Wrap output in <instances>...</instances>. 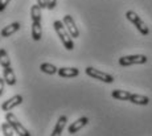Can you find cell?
Masks as SVG:
<instances>
[{"label":"cell","instance_id":"cell-1","mask_svg":"<svg viewBox=\"0 0 152 136\" xmlns=\"http://www.w3.org/2000/svg\"><path fill=\"white\" fill-rule=\"evenodd\" d=\"M53 27H54V31L56 33L58 34V37H60L61 42L64 44L68 50H73L74 49V42H73V37L70 36V33L66 29V27L64 25L62 21H60V20H56L53 23Z\"/></svg>","mask_w":152,"mask_h":136},{"label":"cell","instance_id":"cell-2","mask_svg":"<svg viewBox=\"0 0 152 136\" xmlns=\"http://www.w3.org/2000/svg\"><path fill=\"white\" fill-rule=\"evenodd\" d=\"M5 120L11 124V127L13 128V131L16 132L19 136H31V132L23 126L19 121V119L16 118V115L12 112H5Z\"/></svg>","mask_w":152,"mask_h":136},{"label":"cell","instance_id":"cell-3","mask_svg":"<svg viewBox=\"0 0 152 136\" xmlns=\"http://www.w3.org/2000/svg\"><path fill=\"white\" fill-rule=\"evenodd\" d=\"M126 17H127L128 21H131L134 25H135L136 29H138L140 33L143 34V36H147V34L150 33L148 27L145 25V23L138 16V13H135L134 11H127V12H126Z\"/></svg>","mask_w":152,"mask_h":136},{"label":"cell","instance_id":"cell-4","mask_svg":"<svg viewBox=\"0 0 152 136\" xmlns=\"http://www.w3.org/2000/svg\"><path fill=\"white\" fill-rule=\"evenodd\" d=\"M148 58L144 54H134V56H123L119 58V65L131 66V65H143L147 63Z\"/></svg>","mask_w":152,"mask_h":136},{"label":"cell","instance_id":"cell-5","mask_svg":"<svg viewBox=\"0 0 152 136\" xmlns=\"http://www.w3.org/2000/svg\"><path fill=\"white\" fill-rule=\"evenodd\" d=\"M86 74L89 77L94 78V79H98V81H102V82H106V83H113L114 82V77L110 76V74L104 73V71H101L98 70V69H94L91 68V66H89V68H86Z\"/></svg>","mask_w":152,"mask_h":136},{"label":"cell","instance_id":"cell-6","mask_svg":"<svg viewBox=\"0 0 152 136\" xmlns=\"http://www.w3.org/2000/svg\"><path fill=\"white\" fill-rule=\"evenodd\" d=\"M64 25L66 27V29H68V32L70 33V36L74 37V39H78L80 37V31H78L77 25H75L74 20H73V17L70 15H66L64 16Z\"/></svg>","mask_w":152,"mask_h":136},{"label":"cell","instance_id":"cell-7","mask_svg":"<svg viewBox=\"0 0 152 136\" xmlns=\"http://www.w3.org/2000/svg\"><path fill=\"white\" fill-rule=\"evenodd\" d=\"M21 103H23V97H21V95H15V97L10 98L8 100H5V102L3 103L1 108H3V111L10 112L12 108L17 107L19 105H21Z\"/></svg>","mask_w":152,"mask_h":136},{"label":"cell","instance_id":"cell-8","mask_svg":"<svg viewBox=\"0 0 152 136\" xmlns=\"http://www.w3.org/2000/svg\"><path fill=\"white\" fill-rule=\"evenodd\" d=\"M87 123H89V119H87L86 116H82V118H80V119H77L75 121H73V123L69 126V128H68L69 134H70V135L77 134V132L80 131V129L82 128V127L86 126Z\"/></svg>","mask_w":152,"mask_h":136},{"label":"cell","instance_id":"cell-9","mask_svg":"<svg viewBox=\"0 0 152 136\" xmlns=\"http://www.w3.org/2000/svg\"><path fill=\"white\" fill-rule=\"evenodd\" d=\"M66 121H68V118H66L65 115H61V116L58 118L57 123H56V127H54L53 132L50 134V136H61L64 128H65V126H66Z\"/></svg>","mask_w":152,"mask_h":136},{"label":"cell","instance_id":"cell-10","mask_svg":"<svg viewBox=\"0 0 152 136\" xmlns=\"http://www.w3.org/2000/svg\"><path fill=\"white\" fill-rule=\"evenodd\" d=\"M31 36L34 41H40L42 37V28H41V21H32V31Z\"/></svg>","mask_w":152,"mask_h":136},{"label":"cell","instance_id":"cell-11","mask_svg":"<svg viewBox=\"0 0 152 136\" xmlns=\"http://www.w3.org/2000/svg\"><path fill=\"white\" fill-rule=\"evenodd\" d=\"M3 78H4L5 83H7L8 86H13L16 85V76H15L12 68H4L3 69Z\"/></svg>","mask_w":152,"mask_h":136},{"label":"cell","instance_id":"cell-12","mask_svg":"<svg viewBox=\"0 0 152 136\" xmlns=\"http://www.w3.org/2000/svg\"><path fill=\"white\" fill-rule=\"evenodd\" d=\"M57 74L62 78H74L80 74V70L77 68H61Z\"/></svg>","mask_w":152,"mask_h":136},{"label":"cell","instance_id":"cell-13","mask_svg":"<svg viewBox=\"0 0 152 136\" xmlns=\"http://www.w3.org/2000/svg\"><path fill=\"white\" fill-rule=\"evenodd\" d=\"M19 29H20V23H12V24L7 25L5 28H3L0 34H1V37H10L13 33H16Z\"/></svg>","mask_w":152,"mask_h":136},{"label":"cell","instance_id":"cell-14","mask_svg":"<svg viewBox=\"0 0 152 136\" xmlns=\"http://www.w3.org/2000/svg\"><path fill=\"white\" fill-rule=\"evenodd\" d=\"M130 102L134 105H139V106H147L150 103V98L145 95H140V94H131Z\"/></svg>","mask_w":152,"mask_h":136},{"label":"cell","instance_id":"cell-15","mask_svg":"<svg viewBox=\"0 0 152 136\" xmlns=\"http://www.w3.org/2000/svg\"><path fill=\"white\" fill-rule=\"evenodd\" d=\"M131 94H132V92H130L127 90H114L111 92V97L118 100H130Z\"/></svg>","mask_w":152,"mask_h":136},{"label":"cell","instance_id":"cell-16","mask_svg":"<svg viewBox=\"0 0 152 136\" xmlns=\"http://www.w3.org/2000/svg\"><path fill=\"white\" fill-rule=\"evenodd\" d=\"M40 70H41L42 73H45V74H50V76H53V74L58 73V68H56L54 65H52V63H49V62L41 63V66H40Z\"/></svg>","mask_w":152,"mask_h":136},{"label":"cell","instance_id":"cell-17","mask_svg":"<svg viewBox=\"0 0 152 136\" xmlns=\"http://www.w3.org/2000/svg\"><path fill=\"white\" fill-rule=\"evenodd\" d=\"M0 65L3 66V68H10L11 66V58L10 56H8L7 50L5 49H0Z\"/></svg>","mask_w":152,"mask_h":136},{"label":"cell","instance_id":"cell-18","mask_svg":"<svg viewBox=\"0 0 152 136\" xmlns=\"http://www.w3.org/2000/svg\"><path fill=\"white\" fill-rule=\"evenodd\" d=\"M31 17H32V21H41V8H40L39 4L32 5Z\"/></svg>","mask_w":152,"mask_h":136},{"label":"cell","instance_id":"cell-19","mask_svg":"<svg viewBox=\"0 0 152 136\" xmlns=\"http://www.w3.org/2000/svg\"><path fill=\"white\" fill-rule=\"evenodd\" d=\"M1 131L3 134H4V136H13V128L11 127V124L8 123V121H5V123H3L1 126Z\"/></svg>","mask_w":152,"mask_h":136},{"label":"cell","instance_id":"cell-20","mask_svg":"<svg viewBox=\"0 0 152 136\" xmlns=\"http://www.w3.org/2000/svg\"><path fill=\"white\" fill-rule=\"evenodd\" d=\"M11 0H0V12H3V11L7 8V5L10 4Z\"/></svg>","mask_w":152,"mask_h":136},{"label":"cell","instance_id":"cell-21","mask_svg":"<svg viewBox=\"0 0 152 136\" xmlns=\"http://www.w3.org/2000/svg\"><path fill=\"white\" fill-rule=\"evenodd\" d=\"M56 4H57V0H48V5H46V8L52 11V9L56 8Z\"/></svg>","mask_w":152,"mask_h":136},{"label":"cell","instance_id":"cell-22","mask_svg":"<svg viewBox=\"0 0 152 136\" xmlns=\"http://www.w3.org/2000/svg\"><path fill=\"white\" fill-rule=\"evenodd\" d=\"M37 4L40 5V8H46V5H48V0H37Z\"/></svg>","mask_w":152,"mask_h":136},{"label":"cell","instance_id":"cell-23","mask_svg":"<svg viewBox=\"0 0 152 136\" xmlns=\"http://www.w3.org/2000/svg\"><path fill=\"white\" fill-rule=\"evenodd\" d=\"M4 85H5L4 78H0V97H1L3 91H4Z\"/></svg>","mask_w":152,"mask_h":136}]
</instances>
